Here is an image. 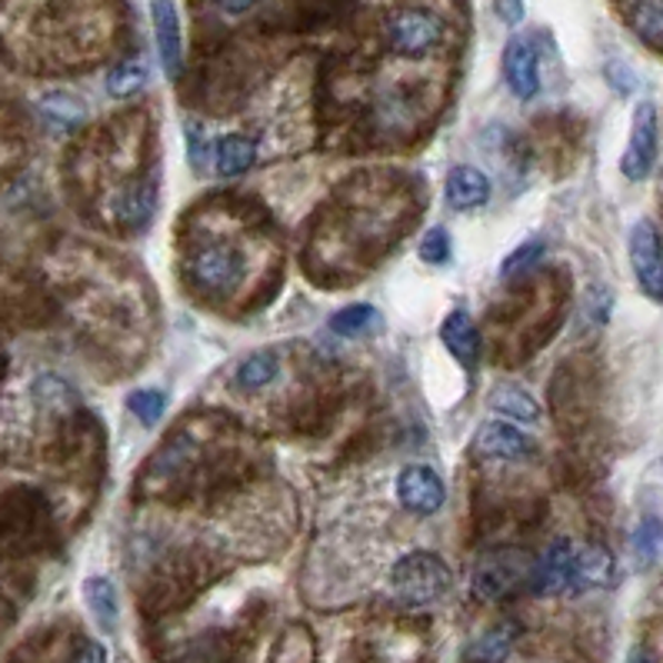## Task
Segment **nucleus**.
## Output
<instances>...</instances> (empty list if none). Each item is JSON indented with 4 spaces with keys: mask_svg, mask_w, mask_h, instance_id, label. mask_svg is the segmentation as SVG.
<instances>
[{
    "mask_svg": "<svg viewBox=\"0 0 663 663\" xmlns=\"http://www.w3.org/2000/svg\"><path fill=\"white\" fill-rule=\"evenodd\" d=\"M83 604H87V611L97 617V624L103 631L117 627L120 607H117V591H113V584L107 577H87L83 581Z\"/></svg>",
    "mask_w": 663,
    "mask_h": 663,
    "instance_id": "obj_18",
    "label": "nucleus"
},
{
    "mask_svg": "<svg viewBox=\"0 0 663 663\" xmlns=\"http://www.w3.org/2000/svg\"><path fill=\"white\" fill-rule=\"evenodd\" d=\"M441 340L464 367L477 364V357H481V330H477V324H474V317L467 310H454V314L444 317Z\"/></svg>",
    "mask_w": 663,
    "mask_h": 663,
    "instance_id": "obj_13",
    "label": "nucleus"
},
{
    "mask_svg": "<svg viewBox=\"0 0 663 663\" xmlns=\"http://www.w3.org/2000/svg\"><path fill=\"white\" fill-rule=\"evenodd\" d=\"M417 250H420V260L424 264H444L451 257V234L444 227H434V230L424 234V240H420Z\"/></svg>",
    "mask_w": 663,
    "mask_h": 663,
    "instance_id": "obj_28",
    "label": "nucleus"
},
{
    "mask_svg": "<svg viewBox=\"0 0 663 663\" xmlns=\"http://www.w3.org/2000/svg\"><path fill=\"white\" fill-rule=\"evenodd\" d=\"M110 210L117 220H123L127 227H144L154 214V187L137 180V184H127L113 194L110 200Z\"/></svg>",
    "mask_w": 663,
    "mask_h": 663,
    "instance_id": "obj_15",
    "label": "nucleus"
},
{
    "mask_svg": "<svg viewBox=\"0 0 663 663\" xmlns=\"http://www.w3.org/2000/svg\"><path fill=\"white\" fill-rule=\"evenodd\" d=\"M657 147H661V120H657V107L654 103H641L634 110V123H631V140L621 160V170L627 180H644L651 177L654 164H657Z\"/></svg>",
    "mask_w": 663,
    "mask_h": 663,
    "instance_id": "obj_6",
    "label": "nucleus"
},
{
    "mask_svg": "<svg viewBox=\"0 0 663 663\" xmlns=\"http://www.w3.org/2000/svg\"><path fill=\"white\" fill-rule=\"evenodd\" d=\"M614 574H617L614 554L604 544H584L574 554L571 591H601V587L614 584Z\"/></svg>",
    "mask_w": 663,
    "mask_h": 663,
    "instance_id": "obj_11",
    "label": "nucleus"
},
{
    "mask_svg": "<svg viewBox=\"0 0 663 663\" xmlns=\"http://www.w3.org/2000/svg\"><path fill=\"white\" fill-rule=\"evenodd\" d=\"M663 547V524L657 517H644L641 521V527L634 531V554L644 561V564H651L654 557H657V551Z\"/></svg>",
    "mask_w": 663,
    "mask_h": 663,
    "instance_id": "obj_26",
    "label": "nucleus"
},
{
    "mask_svg": "<svg viewBox=\"0 0 663 663\" xmlns=\"http://www.w3.org/2000/svg\"><path fill=\"white\" fill-rule=\"evenodd\" d=\"M504 77L514 97L531 100L541 90V70H537V53L527 40L514 37L504 50Z\"/></svg>",
    "mask_w": 663,
    "mask_h": 663,
    "instance_id": "obj_10",
    "label": "nucleus"
},
{
    "mask_svg": "<svg viewBox=\"0 0 663 663\" xmlns=\"http://www.w3.org/2000/svg\"><path fill=\"white\" fill-rule=\"evenodd\" d=\"M397 497H400V504H404L407 511H414V514H437V511L444 507L447 491H444L441 477H437L431 467L414 464V467H407V471L397 477Z\"/></svg>",
    "mask_w": 663,
    "mask_h": 663,
    "instance_id": "obj_9",
    "label": "nucleus"
},
{
    "mask_svg": "<svg viewBox=\"0 0 663 663\" xmlns=\"http://www.w3.org/2000/svg\"><path fill=\"white\" fill-rule=\"evenodd\" d=\"M444 197H447V204H451L454 210L481 207V204H487V197H491V180H487L484 170H477V167H454L451 177H447Z\"/></svg>",
    "mask_w": 663,
    "mask_h": 663,
    "instance_id": "obj_14",
    "label": "nucleus"
},
{
    "mask_svg": "<svg viewBox=\"0 0 663 663\" xmlns=\"http://www.w3.org/2000/svg\"><path fill=\"white\" fill-rule=\"evenodd\" d=\"M534 561L517 547H497L484 554L474 567V594L481 601H504L524 584H531Z\"/></svg>",
    "mask_w": 663,
    "mask_h": 663,
    "instance_id": "obj_2",
    "label": "nucleus"
},
{
    "mask_svg": "<svg viewBox=\"0 0 663 663\" xmlns=\"http://www.w3.org/2000/svg\"><path fill=\"white\" fill-rule=\"evenodd\" d=\"M330 327H334V334L354 340V337L380 334L384 317H380V310L370 307V304H350V307H344V310H337V314L330 317Z\"/></svg>",
    "mask_w": 663,
    "mask_h": 663,
    "instance_id": "obj_17",
    "label": "nucleus"
},
{
    "mask_svg": "<svg viewBox=\"0 0 663 663\" xmlns=\"http://www.w3.org/2000/svg\"><path fill=\"white\" fill-rule=\"evenodd\" d=\"M494 10L501 13L504 23H521L524 20V0H494Z\"/></svg>",
    "mask_w": 663,
    "mask_h": 663,
    "instance_id": "obj_29",
    "label": "nucleus"
},
{
    "mask_svg": "<svg viewBox=\"0 0 663 663\" xmlns=\"http://www.w3.org/2000/svg\"><path fill=\"white\" fill-rule=\"evenodd\" d=\"M627 663H651V657H647L644 651H631V657H627Z\"/></svg>",
    "mask_w": 663,
    "mask_h": 663,
    "instance_id": "obj_32",
    "label": "nucleus"
},
{
    "mask_svg": "<svg viewBox=\"0 0 663 663\" xmlns=\"http://www.w3.org/2000/svg\"><path fill=\"white\" fill-rule=\"evenodd\" d=\"M454 577L447 564L431 551H414L400 557L390 571V591L404 607H427L451 591Z\"/></svg>",
    "mask_w": 663,
    "mask_h": 663,
    "instance_id": "obj_1",
    "label": "nucleus"
},
{
    "mask_svg": "<svg viewBox=\"0 0 663 663\" xmlns=\"http://www.w3.org/2000/svg\"><path fill=\"white\" fill-rule=\"evenodd\" d=\"M474 451L487 461H524L534 454V441L524 431H517L514 424L487 420V424H481V431L474 437Z\"/></svg>",
    "mask_w": 663,
    "mask_h": 663,
    "instance_id": "obj_8",
    "label": "nucleus"
},
{
    "mask_svg": "<svg viewBox=\"0 0 663 663\" xmlns=\"http://www.w3.org/2000/svg\"><path fill=\"white\" fill-rule=\"evenodd\" d=\"M244 274H247V264H244L240 250H234L227 244L200 247L190 257V280L207 294H234L240 287Z\"/></svg>",
    "mask_w": 663,
    "mask_h": 663,
    "instance_id": "obj_4",
    "label": "nucleus"
},
{
    "mask_svg": "<svg viewBox=\"0 0 663 663\" xmlns=\"http://www.w3.org/2000/svg\"><path fill=\"white\" fill-rule=\"evenodd\" d=\"M150 17H154V33L160 47V63L167 77L180 73V13L174 0H150Z\"/></svg>",
    "mask_w": 663,
    "mask_h": 663,
    "instance_id": "obj_12",
    "label": "nucleus"
},
{
    "mask_svg": "<svg viewBox=\"0 0 663 663\" xmlns=\"http://www.w3.org/2000/svg\"><path fill=\"white\" fill-rule=\"evenodd\" d=\"M574 554L577 547L571 541H554L537 561H534V574H531V587L541 597H554L571 591V577H574Z\"/></svg>",
    "mask_w": 663,
    "mask_h": 663,
    "instance_id": "obj_7",
    "label": "nucleus"
},
{
    "mask_svg": "<svg viewBox=\"0 0 663 663\" xmlns=\"http://www.w3.org/2000/svg\"><path fill=\"white\" fill-rule=\"evenodd\" d=\"M491 407L511 420H521V424H537L541 420V404L534 400L531 390L517 387V384H501L494 387L491 394Z\"/></svg>",
    "mask_w": 663,
    "mask_h": 663,
    "instance_id": "obj_16",
    "label": "nucleus"
},
{
    "mask_svg": "<svg viewBox=\"0 0 663 663\" xmlns=\"http://www.w3.org/2000/svg\"><path fill=\"white\" fill-rule=\"evenodd\" d=\"M627 254H631V267H634L641 290L654 304H663V240L661 230L651 220H637L631 227Z\"/></svg>",
    "mask_w": 663,
    "mask_h": 663,
    "instance_id": "obj_5",
    "label": "nucleus"
},
{
    "mask_svg": "<svg viewBox=\"0 0 663 663\" xmlns=\"http://www.w3.org/2000/svg\"><path fill=\"white\" fill-rule=\"evenodd\" d=\"M40 110H43V117H47L53 127H60V130L77 127V123L83 120V103H80L77 97H70V93H47V97L40 100Z\"/></svg>",
    "mask_w": 663,
    "mask_h": 663,
    "instance_id": "obj_23",
    "label": "nucleus"
},
{
    "mask_svg": "<svg viewBox=\"0 0 663 663\" xmlns=\"http://www.w3.org/2000/svg\"><path fill=\"white\" fill-rule=\"evenodd\" d=\"M127 410H130L144 427H154V424L164 417V410H167V397H164L160 390H133V394L127 397Z\"/></svg>",
    "mask_w": 663,
    "mask_h": 663,
    "instance_id": "obj_25",
    "label": "nucleus"
},
{
    "mask_svg": "<svg viewBox=\"0 0 663 663\" xmlns=\"http://www.w3.org/2000/svg\"><path fill=\"white\" fill-rule=\"evenodd\" d=\"M514 641H517V627L514 624H497L467 651V657L477 663H501L511 654Z\"/></svg>",
    "mask_w": 663,
    "mask_h": 663,
    "instance_id": "obj_21",
    "label": "nucleus"
},
{
    "mask_svg": "<svg viewBox=\"0 0 663 663\" xmlns=\"http://www.w3.org/2000/svg\"><path fill=\"white\" fill-rule=\"evenodd\" d=\"M217 174L220 177H240V174H247L250 170V164H254V157H257V144L250 140V137H224L220 144H217Z\"/></svg>",
    "mask_w": 663,
    "mask_h": 663,
    "instance_id": "obj_19",
    "label": "nucleus"
},
{
    "mask_svg": "<svg viewBox=\"0 0 663 663\" xmlns=\"http://www.w3.org/2000/svg\"><path fill=\"white\" fill-rule=\"evenodd\" d=\"M631 23L641 40L651 47H663V0H637L631 10Z\"/></svg>",
    "mask_w": 663,
    "mask_h": 663,
    "instance_id": "obj_22",
    "label": "nucleus"
},
{
    "mask_svg": "<svg viewBox=\"0 0 663 663\" xmlns=\"http://www.w3.org/2000/svg\"><path fill=\"white\" fill-rule=\"evenodd\" d=\"M541 257H544V244H541V240H527V244H521L514 254H507V257H504V264H501V277H504V280H511V277H517V274L531 270Z\"/></svg>",
    "mask_w": 663,
    "mask_h": 663,
    "instance_id": "obj_27",
    "label": "nucleus"
},
{
    "mask_svg": "<svg viewBox=\"0 0 663 663\" xmlns=\"http://www.w3.org/2000/svg\"><path fill=\"white\" fill-rule=\"evenodd\" d=\"M73 663H107V651H103L100 644H87Z\"/></svg>",
    "mask_w": 663,
    "mask_h": 663,
    "instance_id": "obj_30",
    "label": "nucleus"
},
{
    "mask_svg": "<svg viewBox=\"0 0 663 663\" xmlns=\"http://www.w3.org/2000/svg\"><path fill=\"white\" fill-rule=\"evenodd\" d=\"M224 13H244V10H250L257 0H214Z\"/></svg>",
    "mask_w": 663,
    "mask_h": 663,
    "instance_id": "obj_31",
    "label": "nucleus"
},
{
    "mask_svg": "<svg viewBox=\"0 0 663 663\" xmlns=\"http://www.w3.org/2000/svg\"><path fill=\"white\" fill-rule=\"evenodd\" d=\"M277 374H280V360H277V354L260 350V354H250V357L237 367L234 384H237V390L254 394V390H264Z\"/></svg>",
    "mask_w": 663,
    "mask_h": 663,
    "instance_id": "obj_20",
    "label": "nucleus"
},
{
    "mask_svg": "<svg viewBox=\"0 0 663 663\" xmlns=\"http://www.w3.org/2000/svg\"><path fill=\"white\" fill-rule=\"evenodd\" d=\"M444 40V23L424 7H400L387 17V43L404 57H420Z\"/></svg>",
    "mask_w": 663,
    "mask_h": 663,
    "instance_id": "obj_3",
    "label": "nucleus"
},
{
    "mask_svg": "<svg viewBox=\"0 0 663 663\" xmlns=\"http://www.w3.org/2000/svg\"><path fill=\"white\" fill-rule=\"evenodd\" d=\"M144 83H147V70L133 60H127V63H120L107 73V90H110V97H120V100L140 93Z\"/></svg>",
    "mask_w": 663,
    "mask_h": 663,
    "instance_id": "obj_24",
    "label": "nucleus"
}]
</instances>
